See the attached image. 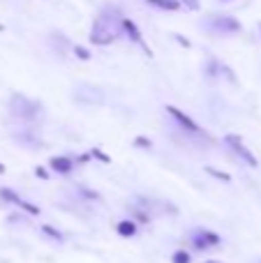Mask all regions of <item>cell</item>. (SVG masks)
<instances>
[{
	"label": "cell",
	"instance_id": "6da1fadb",
	"mask_svg": "<svg viewBox=\"0 0 261 263\" xmlns=\"http://www.w3.org/2000/svg\"><path fill=\"white\" fill-rule=\"evenodd\" d=\"M118 37V21L114 16H106V14H100L92 23V30H90V42L97 46H106L111 42H116Z\"/></svg>",
	"mask_w": 261,
	"mask_h": 263
},
{
	"label": "cell",
	"instance_id": "7a4b0ae2",
	"mask_svg": "<svg viewBox=\"0 0 261 263\" xmlns=\"http://www.w3.org/2000/svg\"><path fill=\"white\" fill-rule=\"evenodd\" d=\"M9 111H12V116H16L18 120H32L37 116V111H40V104L23 95H12V100H9Z\"/></svg>",
	"mask_w": 261,
	"mask_h": 263
},
{
	"label": "cell",
	"instance_id": "3957f363",
	"mask_svg": "<svg viewBox=\"0 0 261 263\" xmlns=\"http://www.w3.org/2000/svg\"><path fill=\"white\" fill-rule=\"evenodd\" d=\"M227 143H229L231 148H234L236 153L240 155V159H243V162L248 164V166H252V168H257V166H259L257 157H254V155L248 150V145L243 143V139H240V136H236V134H227Z\"/></svg>",
	"mask_w": 261,
	"mask_h": 263
},
{
	"label": "cell",
	"instance_id": "277c9868",
	"mask_svg": "<svg viewBox=\"0 0 261 263\" xmlns=\"http://www.w3.org/2000/svg\"><path fill=\"white\" fill-rule=\"evenodd\" d=\"M166 114H169L171 118H174L176 123H178L183 129L192 132V134H199V132H201V127H199V125L194 123V120L190 118L188 114H183V111H180V109H176V106H166Z\"/></svg>",
	"mask_w": 261,
	"mask_h": 263
},
{
	"label": "cell",
	"instance_id": "5b68a950",
	"mask_svg": "<svg viewBox=\"0 0 261 263\" xmlns=\"http://www.w3.org/2000/svg\"><path fill=\"white\" fill-rule=\"evenodd\" d=\"M192 240H194V247H197V250H211V247L220 245V236L206 231V229H199V231L192 236Z\"/></svg>",
	"mask_w": 261,
	"mask_h": 263
},
{
	"label": "cell",
	"instance_id": "8992f818",
	"mask_svg": "<svg viewBox=\"0 0 261 263\" xmlns=\"http://www.w3.org/2000/svg\"><path fill=\"white\" fill-rule=\"evenodd\" d=\"M77 100L83 104H102L104 95H102L100 88H90V86H81L77 90Z\"/></svg>",
	"mask_w": 261,
	"mask_h": 263
},
{
	"label": "cell",
	"instance_id": "52a82bcc",
	"mask_svg": "<svg viewBox=\"0 0 261 263\" xmlns=\"http://www.w3.org/2000/svg\"><path fill=\"white\" fill-rule=\"evenodd\" d=\"M51 168H53L55 173H63V176H67V173H72V166L74 162L69 157H51Z\"/></svg>",
	"mask_w": 261,
	"mask_h": 263
},
{
	"label": "cell",
	"instance_id": "ba28073f",
	"mask_svg": "<svg viewBox=\"0 0 261 263\" xmlns=\"http://www.w3.org/2000/svg\"><path fill=\"white\" fill-rule=\"evenodd\" d=\"M123 30L127 32V37L132 42H137V44L143 46V37H141V30L137 28V23L132 21V18H123Z\"/></svg>",
	"mask_w": 261,
	"mask_h": 263
},
{
	"label": "cell",
	"instance_id": "9c48e42d",
	"mask_svg": "<svg viewBox=\"0 0 261 263\" xmlns=\"http://www.w3.org/2000/svg\"><path fill=\"white\" fill-rule=\"evenodd\" d=\"M215 26L220 28V30H229V32H238V30H240V23H238V21H234L231 16H222V18H217Z\"/></svg>",
	"mask_w": 261,
	"mask_h": 263
},
{
	"label": "cell",
	"instance_id": "30bf717a",
	"mask_svg": "<svg viewBox=\"0 0 261 263\" xmlns=\"http://www.w3.org/2000/svg\"><path fill=\"white\" fill-rule=\"evenodd\" d=\"M116 231H118L123 238H132L134 233H137V224L129 222V219H125V222H120L118 227H116Z\"/></svg>",
	"mask_w": 261,
	"mask_h": 263
},
{
	"label": "cell",
	"instance_id": "8fae6325",
	"mask_svg": "<svg viewBox=\"0 0 261 263\" xmlns=\"http://www.w3.org/2000/svg\"><path fill=\"white\" fill-rule=\"evenodd\" d=\"M146 3L155 5V7H160V9H169V12H176V9H180L178 0H146Z\"/></svg>",
	"mask_w": 261,
	"mask_h": 263
},
{
	"label": "cell",
	"instance_id": "7c38bea8",
	"mask_svg": "<svg viewBox=\"0 0 261 263\" xmlns=\"http://www.w3.org/2000/svg\"><path fill=\"white\" fill-rule=\"evenodd\" d=\"M0 199H5V201H9V203H21V196L18 194H14L12 190H7V187H3V190H0Z\"/></svg>",
	"mask_w": 261,
	"mask_h": 263
},
{
	"label": "cell",
	"instance_id": "4fadbf2b",
	"mask_svg": "<svg viewBox=\"0 0 261 263\" xmlns=\"http://www.w3.org/2000/svg\"><path fill=\"white\" fill-rule=\"evenodd\" d=\"M206 173H211L213 178H217V180H222V182H229V180H231L229 173H222V171H217V168H213V166H208Z\"/></svg>",
	"mask_w": 261,
	"mask_h": 263
},
{
	"label": "cell",
	"instance_id": "5bb4252c",
	"mask_svg": "<svg viewBox=\"0 0 261 263\" xmlns=\"http://www.w3.org/2000/svg\"><path fill=\"white\" fill-rule=\"evenodd\" d=\"M171 263H190V254L185 250L174 252V256H171Z\"/></svg>",
	"mask_w": 261,
	"mask_h": 263
},
{
	"label": "cell",
	"instance_id": "9a60e30c",
	"mask_svg": "<svg viewBox=\"0 0 261 263\" xmlns=\"http://www.w3.org/2000/svg\"><path fill=\"white\" fill-rule=\"evenodd\" d=\"M74 55L81 60H90V51H88L86 46H79V44H74Z\"/></svg>",
	"mask_w": 261,
	"mask_h": 263
},
{
	"label": "cell",
	"instance_id": "2e32d148",
	"mask_svg": "<svg viewBox=\"0 0 261 263\" xmlns=\"http://www.w3.org/2000/svg\"><path fill=\"white\" fill-rule=\"evenodd\" d=\"M18 208H23L28 215H40V208L37 205H32V203H26V201L21 199V203H18Z\"/></svg>",
	"mask_w": 261,
	"mask_h": 263
},
{
	"label": "cell",
	"instance_id": "e0dca14e",
	"mask_svg": "<svg viewBox=\"0 0 261 263\" xmlns=\"http://www.w3.org/2000/svg\"><path fill=\"white\" fill-rule=\"evenodd\" d=\"M42 231H44L49 238H55V240H63V236H60V231H55L53 227H42Z\"/></svg>",
	"mask_w": 261,
	"mask_h": 263
},
{
	"label": "cell",
	"instance_id": "ac0fdd59",
	"mask_svg": "<svg viewBox=\"0 0 261 263\" xmlns=\"http://www.w3.org/2000/svg\"><path fill=\"white\" fill-rule=\"evenodd\" d=\"M90 155H92L95 159H100V162H104V164H109V162H111V159L106 157V155L102 153V150H97V148H92V150H90Z\"/></svg>",
	"mask_w": 261,
	"mask_h": 263
},
{
	"label": "cell",
	"instance_id": "d6986e66",
	"mask_svg": "<svg viewBox=\"0 0 261 263\" xmlns=\"http://www.w3.org/2000/svg\"><path fill=\"white\" fill-rule=\"evenodd\" d=\"M134 143L139 145V148H151V141L143 139V136H139V139H134Z\"/></svg>",
	"mask_w": 261,
	"mask_h": 263
},
{
	"label": "cell",
	"instance_id": "ffe728a7",
	"mask_svg": "<svg viewBox=\"0 0 261 263\" xmlns=\"http://www.w3.org/2000/svg\"><path fill=\"white\" fill-rule=\"evenodd\" d=\"M183 3H185V7L194 9V12H197V9H199V0H183Z\"/></svg>",
	"mask_w": 261,
	"mask_h": 263
},
{
	"label": "cell",
	"instance_id": "44dd1931",
	"mask_svg": "<svg viewBox=\"0 0 261 263\" xmlns=\"http://www.w3.org/2000/svg\"><path fill=\"white\" fill-rule=\"evenodd\" d=\"M35 173H37V178H42V180H49V173H46L42 166H37V168H35Z\"/></svg>",
	"mask_w": 261,
	"mask_h": 263
},
{
	"label": "cell",
	"instance_id": "7402d4cb",
	"mask_svg": "<svg viewBox=\"0 0 261 263\" xmlns=\"http://www.w3.org/2000/svg\"><path fill=\"white\" fill-rule=\"evenodd\" d=\"M203 263H222V261H203Z\"/></svg>",
	"mask_w": 261,
	"mask_h": 263
},
{
	"label": "cell",
	"instance_id": "603a6c76",
	"mask_svg": "<svg viewBox=\"0 0 261 263\" xmlns=\"http://www.w3.org/2000/svg\"><path fill=\"white\" fill-rule=\"evenodd\" d=\"M0 173H5V166H3V164H0Z\"/></svg>",
	"mask_w": 261,
	"mask_h": 263
}]
</instances>
